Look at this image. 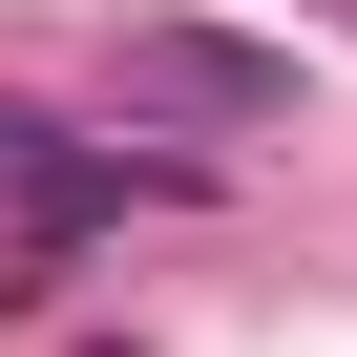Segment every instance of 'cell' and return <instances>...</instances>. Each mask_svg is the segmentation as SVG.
<instances>
[{
    "label": "cell",
    "instance_id": "obj_1",
    "mask_svg": "<svg viewBox=\"0 0 357 357\" xmlns=\"http://www.w3.org/2000/svg\"><path fill=\"white\" fill-rule=\"evenodd\" d=\"M126 84L211 105V126H252V105H273V63H252V43H211V22H147V43H126Z\"/></svg>",
    "mask_w": 357,
    "mask_h": 357
}]
</instances>
